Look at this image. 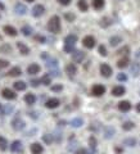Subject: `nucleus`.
Wrapping results in <instances>:
<instances>
[{
    "label": "nucleus",
    "instance_id": "1",
    "mask_svg": "<svg viewBox=\"0 0 140 154\" xmlns=\"http://www.w3.org/2000/svg\"><path fill=\"white\" fill-rule=\"evenodd\" d=\"M77 42V36L73 35V33H71V35L66 36L64 38V51L66 53H73L75 51V45Z\"/></svg>",
    "mask_w": 140,
    "mask_h": 154
},
{
    "label": "nucleus",
    "instance_id": "2",
    "mask_svg": "<svg viewBox=\"0 0 140 154\" xmlns=\"http://www.w3.org/2000/svg\"><path fill=\"white\" fill-rule=\"evenodd\" d=\"M48 30L51 33H58L61 31V18L58 16H53L48 22Z\"/></svg>",
    "mask_w": 140,
    "mask_h": 154
},
{
    "label": "nucleus",
    "instance_id": "3",
    "mask_svg": "<svg viewBox=\"0 0 140 154\" xmlns=\"http://www.w3.org/2000/svg\"><path fill=\"white\" fill-rule=\"evenodd\" d=\"M25 126H26L25 121H22V119L19 118L18 116L13 118V121H12V127L16 130V131H22V130L25 128Z\"/></svg>",
    "mask_w": 140,
    "mask_h": 154
},
{
    "label": "nucleus",
    "instance_id": "4",
    "mask_svg": "<svg viewBox=\"0 0 140 154\" xmlns=\"http://www.w3.org/2000/svg\"><path fill=\"white\" fill-rule=\"evenodd\" d=\"M100 73H102L103 77L108 79V77L112 76L113 71H112V68H110V66H108L107 63H102L100 64Z\"/></svg>",
    "mask_w": 140,
    "mask_h": 154
},
{
    "label": "nucleus",
    "instance_id": "5",
    "mask_svg": "<svg viewBox=\"0 0 140 154\" xmlns=\"http://www.w3.org/2000/svg\"><path fill=\"white\" fill-rule=\"evenodd\" d=\"M91 94L94 96H102L103 94H105V88L100 84H96L91 88Z\"/></svg>",
    "mask_w": 140,
    "mask_h": 154
},
{
    "label": "nucleus",
    "instance_id": "6",
    "mask_svg": "<svg viewBox=\"0 0 140 154\" xmlns=\"http://www.w3.org/2000/svg\"><path fill=\"white\" fill-rule=\"evenodd\" d=\"M84 58H85V53L81 50H75L72 53V60H73L75 63H81V62L84 60Z\"/></svg>",
    "mask_w": 140,
    "mask_h": 154
},
{
    "label": "nucleus",
    "instance_id": "7",
    "mask_svg": "<svg viewBox=\"0 0 140 154\" xmlns=\"http://www.w3.org/2000/svg\"><path fill=\"white\" fill-rule=\"evenodd\" d=\"M82 44L86 48V49H93V48L95 46V38L93 36H85L84 40H82Z\"/></svg>",
    "mask_w": 140,
    "mask_h": 154
},
{
    "label": "nucleus",
    "instance_id": "8",
    "mask_svg": "<svg viewBox=\"0 0 140 154\" xmlns=\"http://www.w3.org/2000/svg\"><path fill=\"white\" fill-rule=\"evenodd\" d=\"M59 99H57V98H50V99H48L46 100V103H45V107L46 108H49V109H54V108H58L59 107Z\"/></svg>",
    "mask_w": 140,
    "mask_h": 154
},
{
    "label": "nucleus",
    "instance_id": "9",
    "mask_svg": "<svg viewBox=\"0 0 140 154\" xmlns=\"http://www.w3.org/2000/svg\"><path fill=\"white\" fill-rule=\"evenodd\" d=\"M45 13V8L44 5H41V4H37L32 8V16L33 17H41L42 14Z\"/></svg>",
    "mask_w": 140,
    "mask_h": 154
},
{
    "label": "nucleus",
    "instance_id": "10",
    "mask_svg": "<svg viewBox=\"0 0 140 154\" xmlns=\"http://www.w3.org/2000/svg\"><path fill=\"white\" fill-rule=\"evenodd\" d=\"M2 95H3V98H5L8 100H13L17 98V94L14 93V91H12L11 89H3Z\"/></svg>",
    "mask_w": 140,
    "mask_h": 154
},
{
    "label": "nucleus",
    "instance_id": "11",
    "mask_svg": "<svg viewBox=\"0 0 140 154\" xmlns=\"http://www.w3.org/2000/svg\"><path fill=\"white\" fill-rule=\"evenodd\" d=\"M22 150H23L22 141L16 140V141L12 143V145H11V152H12V153H21Z\"/></svg>",
    "mask_w": 140,
    "mask_h": 154
},
{
    "label": "nucleus",
    "instance_id": "12",
    "mask_svg": "<svg viewBox=\"0 0 140 154\" xmlns=\"http://www.w3.org/2000/svg\"><path fill=\"white\" fill-rule=\"evenodd\" d=\"M30 150H31V153H32V154H42V152H44V148H42L41 144H39V143H33V144H31Z\"/></svg>",
    "mask_w": 140,
    "mask_h": 154
},
{
    "label": "nucleus",
    "instance_id": "13",
    "mask_svg": "<svg viewBox=\"0 0 140 154\" xmlns=\"http://www.w3.org/2000/svg\"><path fill=\"white\" fill-rule=\"evenodd\" d=\"M118 109L121 110V112H129L130 109H131V103L129 102V100H122V102L118 103Z\"/></svg>",
    "mask_w": 140,
    "mask_h": 154
},
{
    "label": "nucleus",
    "instance_id": "14",
    "mask_svg": "<svg viewBox=\"0 0 140 154\" xmlns=\"http://www.w3.org/2000/svg\"><path fill=\"white\" fill-rule=\"evenodd\" d=\"M125 93H126V89L121 85L114 86V88L112 89V95L113 96H122V95H125Z\"/></svg>",
    "mask_w": 140,
    "mask_h": 154
},
{
    "label": "nucleus",
    "instance_id": "15",
    "mask_svg": "<svg viewBox=\"0 0 140 154\" xmlns=\"http://www.w3.org/2000/svg\"><path fill=\"white\" fill-rule=\"evenodd\" d=\"M40 66H39L37 63H32V64H30L27 67V73L28 75H36V73H39L40 72Z\"/></svg>",
    "mask_w": 140,
    "mask_h": 154
},
{
    "label": "nucleus",
    "instance_id": "16",
    "mask_svg": "<svg viewBox=\"0 0 140 154\" xmlns=\"http://www.w3.org/2000/svg\"><path fill=\"white\" fill-rule=\"evenodd\" d=\"M14 12H16L18 16H23V14H26V12H27V7L22 3H18L16 8H14Z\"/></svg>",
    "mask_w": 140,
    "mask_h": 154
},
{
    "label": "nucleus",
    "instance_id": "17",
    "mask_svg": "<svg viewBox=\"0 0 140 154\" xmlns=\"http://www.w3.org/2000/svg\"><path fill=\"white\" fill-rule=\"evenodd\" d=\"M17 48H18V50L21 51V54H23V55H28V54H30V49H28V46H26L23 42L18 41L17 42Z\"/></svg>",
    "mask_w": 140,
    "mask_h": 154
},
{
    "label": "nucleus",
    "instance_id": "18",
    "mask_svg": "<svg viewBox=\"0 0 140 154\" xmlns=\"http://www.w3.org/2000/svg\"><path fill=\"white\" fill-rule=\"evenodd\" d=\"M96 144H98V141H96L95 136H90L89 137V146H90V154H94L95 150H96Z\"/></svg>",
    "mask_w": 140,
    "mask_h": 154
},
{
    "label": "nucleus",
    "instance_id": "19",
    "mask_svg": "<svg viewBox=\"0 0 140 154\" xmlns=\"http://www.w3.org/2000/svg\"><path fill=\"white\" fill-rule=\"evenodd\" d=\"M114 134H116V130L112 126H107L104 128V137L105 139H112Z\"/></svg>",
    "mask_w": 140,
    "mask_h": 154
},
{
    "label": "nucleus",
    "instance_id": "20",
    "mask_svg": "<svg viewBox=\"0 0 140 154\" xmlns=\"http://www.w3.org/2000/svg\"><path fill=\"white\" fill-rule=\"evenodd\" d=\"M25 102H26V104H28V105L35 104V103H36V96H35V94H32V93L26 94V95H25Z\"/></svg>",
    "mask_w": 140,
    "mask_h": 154
},
{
    "label": "nucleus",
    "instance_id": "21",
    "mask_svg": "<svg viewBox=\"0 0 140 154\" xmlns=\"http://www.w3.org/2000/svg\"><path fill=\"white\" fill-rule=\"evenodd\" d=\"M4 32H5L8 36H12V37H14V36L18 35L17 30H16L14 27H12V26H5V27H4Z\"/></svg>",
    "mask_w": 140,
    "mask_h": 154
},
{
    "label": "nucleus",
    "instance_id": "22",
    "mask_svg": "<svg viewBox=\"0 0 140 154\" xmlns=\"http://www.w3.org/2000/svg\"><path fill=\"white\" fill-rule=\"evenodd\" d=\"M66 72L68 73L70 76H75L77 73V67L73 64V63H70V64H67L66 67Z\"/></svg>",
    "mask_w": 140,
    "mask_h": 154
},
{
    "label": "nucleus",
    "instance_id": "23",
    "mask_svg": "<svg viewBox=\"0 0 140 154\" xmlns=\"http://www.w3.org/2000/svg\"><path fill=\"white\" fill-rule=\"evenodd\" d=\"M82 125H84V121H82V118H80V117H76L71 121V126L75 127V128H79V127L82 126Z\"/></svg>",
    "mask_w": 140,
    "mask_h": 154
},
{
    "label": "nucleus",
    "instance_id": "24",
    "mask_svg": "<svg viewBox=\"0 0 140 154\" xmlns=\"http://www.w3.org/2000/svg\"><path fill=\"white\" fill-rule=\"evenodd\" d=\"M130 63V60H129V57H123L121 58L118 62H117V67L118 68H125V67H127Z\"/></svg>",
    "mask_w": 140,
    "mask_h": 154
},
{
    "label": "nucleus",
    "instance_id": "25",
    "mask_svg": "<svg viewBox=\"0 0 140 154\" xmlns=\"http://www.w3.org/2000/svg\"><path fill=\"white\" fill-rule=\"evenodd\" d=\"M22 75V71L19 67H13V68L8 72V76H11V77H17V76H21Z\"/></svg>",
    "mask_w": 140,
    "mask_h": 154
},
{
    "label": "nucleus",
    "instance_id": "26",
    "mask_svg": "<svg viewBox=\"0 0 140 154\" xmlns=\"http://www.w3.org/2000/svg\"><path fill=\"white\" fill-rule=\"evenodd\" d=\"M120 42H122V38H121V36H112L109 38V44H110V46H117Z\"/></svg>",
    "mask_w": 140,
    "mask_h": 154
},
{
    "label": "nucleus",
    "instance_id": "27",
    "mask_svg": "<svg viewBox=\"0 0 140 154\" xmlns=\"http://www.w3.org/2000/svg\"><path fill=\"white\" fill-rule=\"evenodd\" d=\"M40 82L42 84V85H45V86H49L50 84H51V76L49 75V73H46V75H44L40 79Z\"/></svg>",
    "mask_w": 140,
    "mask_h": 154
},
{
    "label": "nucleus",
    "instance_id": "28",
    "mask_svg": "<svg viewBox=\"0 0 140 154\" xmlns=\"http://www.w3.org/2000/svg\"><path fill=\"white\" fill-rule=\"evenodd\" d=\"M26 88H27V84L23 82V81H17V82H14V89L18 90V91L26 90Z\"/></svg>",
    "mask_w": 140,
    "mask_h": 154
},
{
    "label": "nucleus",
    "instance_id": "29",
    "mask_svg": "<svg viewBox=\"0 0 140 154\" xmlns=\"http://www.w3.org/2000/svg\"><path fill=\"white\" fill-rule=\"evenodd\" d=\"M130 71H131V75H132L134 77H136V76L139 75V72H140V64H139V63H132Z\"/></svg>",
    "mask_w": 140,
    "mask_h": 154
},
{
    "label": "nucleus",
    "instance_id": "30",
    "mask_svg": "<svg viewBox=\"0 0 140 154\" xmlns=\"http://www.w3.org/2000/svg\"><path fill=\"white\" fill-rule=\"evenodd\" d=\"M42 141H44L46 145H50V144L54 141V136L50 134H45V135H42Z\"/></svg>",
    "mask_w": 140,
    "mask_h": 154
},
{
    "label": "nucleus",
    "instance_id": "31",
    "mask_svg": "<svg viewBox=\"0 0 140 154\" xmlns=\"http://www.w3.org/2000/svg\"><path fill=\"white\" fill-rule=\"evenodd\" d=\"M77 7H79V9L81 12H88V9H89V5H88V3H86L85 0H79Z\"/></svg>",
    "mask_w": 140,
    "mask_h": 154
},
{
    "label": "nucleus",
    "instance_id": "32",
    "mask_svg": "<svg viewBox=\"0 0 140 154\" xmlns=\"http://www.w3.org/2000/svg\"><path fill=\"white\" fill-rule=\"evenodd\" d=\"M123 145L130 146V148L135 146V145H136V139H134V137H127V139H125V140H123Z\"/></svg>",
    "mask_w": 140,
    "mask_h": 154
},
{
    "label": "nucleus",
    "instance_id": "33",
    "mask_svg": "<svg viewBox=\"0 0 140 154\" xmlns=\"http://www.w3.org/2000/svg\"><path fill=\"white\" fill-rule=\"evenodd\" d=\"M103 7H104V0H93L94 9H102Z\"/></svg>",
    "mask_w": 140,
    "mask_h": 154
},
{
    "label": "nucleus",
    "instance_id": "34",
    "mask_svg": "<svg viewBox=\"0 0 140 154\" xmlns=\"http://www.w3.org/2000/svg\"><path fill=\"white\" fill-rule=\"evenodd\" d=\"M7 148H8V141H7V139L5 137H3V136H0V150H7Z\"/></svg>",
    "mask_w": 140,
    "mask_h": 154
},
{
    "label": "nucleus",
    "instance_id": "35",
    "mask_svg": "<svg viewBox=\"0 0 140 154\" xmlns=\"http://www.w3.org/2000/svg\"><path fill=\"white\" fill-rule=\"evenodd\" d=\"M135 127V125H134V122H131V121H127V122H125L123 125H122V128L125 130V131H130V130H132Z\"/></svg>",
    "mask_w": 140,
    "mask_h": 154
},
{
    "label": "nucleus",
    "instance_id": "36",
    "mask_svg": "<svg viewBox=\"0 0 140 154\" xmlns=\"http://www.w3.org/2000/svg\"><path fill=\"white\" fill-rule=\"evenodd\" d=\"M21 32H22L25 36H30L31 33H32V28H31L30 26H23L22 30H21Z\"/></svg>",
    "mask_w": 140,
    "mask_h": 154
},
{
    "label": "nucleus",
    "instance_id": "37",
    "mask_svg": "<svg viewBox=\"0 0 140 154\" xmlns=\"http://www.w3.org/2000/svg\"><path fill=\"white\" fill-rule=\"evenodd\" d=\"M13 110V107L11 105H5V107H3V110H2V114L7 116V114H11V112Z\"/></svg>",
    "mask_w": 140,
    "mask_h": 154
},
{
    "label": "nucleus",
    "instance_id": "38",
    "mask_svg": "<svg viewBox=\"0 0 140 154\" xmlns=\"http://www.w3.org/2000/svg\"><path fill=\"white\" fill-rule=\"evenodd\" d=\"M50 90L54 91V93H61V91L63 90V86H62V85H53L50 88Z\"/></svg>",
    "mask_w": 140,
    "mask_h": 154
},
{
    "label": "nucleus",
    "instance_id": "39",
    "mask_svg": "<svg viewBox=\"0 0 140 154\" xmlns=\"http://www.w3.org/2000/svg\"><path fill=\"white\" fill-rule=\"evenodd\" d=\"M117 80L121 81V82H126L127 81V75L126 73H118L117 75Z\"/></svg>",
    "mask_w": 140,
    "mask_h": 154
},
{
    "label": "nucleus",
    "instance_id": "40",
    "mask_svg": "<svg viewBox=\"0 0 140 154\" xmlns=\"http://www.w3.org/2000/svg\"><path fill=\"white\" fill-rule=\"evenodd\" d=\"M99 54L102 55V57H105V55L108 54V53H107V48H105L104 45H100L99 46Z\"/></svg>",
    "mask_w": 140,
    "mask_h": 154
},
{
    "label": "nucleus",
    "instance_id": "41",
    "mask_svg": "<svg viewBox=\"0 0 140 154\" xmlns=\"http://www.w3.org/2000/svg\"><path fill=\"white\" fill-rule=\"evenodd\" d=\"M129 53H130V48H129V46H123L121 50H118L117 54H126V55H127Z\"/></svg>",
    "mask_w": 140,
    "mask_h": 154
},
{
    "label": "nucleus",
    "instance_id": "42",
    "mask_svg": "<svg viewBox=\"0 0 140 154\" xmlns=\"http://www.w3.org/2000/svg\"><path fill=\"white\" fill-rule=\"evenodd\" d=\"M75 154H90V153H89V150H86L85 148H80L75 152Z\"/></svg>",
    "mask_w": 140,
    "mask_h": 154
},
{
    "label": "nucleus",
    "instance_id": "43",
    "mask_svg": "<svg viewBox=\"0 0 140 154\" xmlns=\"http://www.w3.org/2000/svg\"><path fill=\"white\" fill-rule=\"evenodd\" d=\"M9 66V62L5 59H0V68H7Z\"/></svg>",
    "mask_w": 140,
    "mask_h": 154
},
{
    "label": "nucleus",
    "instance_id": "44",
    "mask_svg": "<svg viewBox=\"0 0 140 154\" xmlns=\"http://www.w3.org/2000/svg\"><path fill=\"white\" fill-rule=\"evenodd\" d=\"M35 40H37V41H40L41 44H45V41H46V38L44 37V36H40V35H36L35 36Z\"/></svg>",
    "mask_w": 140,
    "mask_h": 154
},
{
    "label": "nucleus",
    "instance_id": "45",
    "mask_svg": "<svg viewBox=\"0 0 140 154\" xmlns=\"http://www.w3.org/2000/svg\"><path fill=\"white\" fill-rule=\"evenodd\" d=\"M58 3H59L61 5H70L71 0H58Z\"/></svg>",
    "mask_w": 140,
    "mask_h": 154
},
{
    "label": "nucleus",
    "instance_id": "46",
    "mask_svg": "<svg viewBox=\"0 0 140 154\" xmlns=\"http://www.w3.org/2000/svg\"><path fill=\"white\" fill-rule=\"evenodd\" d=\"M40 80H31V85L33 86V88H37L39 85H40Z\"/></svg>",
    "mask_w": 140,
    "mask_h": 154
},
{
    "label": "nucleus",
    "instance_id": "47",
    "mask_svg": "<svg viewBox=\"0 0 140 154\" xmlns=\"http://www.w3.org/2000/svg\"><path fill=\"white\" fill-rule=\"evenodd\" d=\"M64 17L68 19V21H73V19H75V16H73V14H66Z\"/></svg>",
    "mask_w": 140,
    "mask_h": 154
},
{
    "label": "nucleus",
    "instance_id": "48",
    "mask_svg": "<svg viewBox=\"0 0 140 154\" xmlns=\"http://www.w3.org/2000/svg\"><path fill=\"white\" fill-rule=\"evenodd\" d=\"M114 152L118 153V154H121V153H122V149H121V148H114Z\"/></svg>",
    "mask_w": 140,
    "mask_h": 154
},
{
    "label": "nucleus",
    "instance_id": "49",
    "mask_svg": "<svg viewBox=\"0 0 140 154\" xmlns=\"http://www.w3.org/2000/svg\"><path fill=\"white\" fill-rule=\"evenodd\" d=\"M5 9V7H4V4L3 3H0V11H4Z\"/></svg>",
    "mask_w": 140,
    "mask_h": 154
},
{
    "label": "nucleus",
    "instance_id": "50",
    "mask_svg": "<svg viewBox=\"0 0 140 154\" xmlns=\"http://www.w3.org/2000/svg\"><path fill=\"white\" fill-rule=\"evenodd\" d=\"M136 112H139V113H140V103H138V104H136Z\"/></svg>",
    "mask_w": 140,
    "mask_h": 154
},
{
    "label": "nucleus",
    "instance_id": "51",
    "mask_svg": "<svg viewBox=\"0 0 140 154\" xmlns=\"http://www.w3.org/2000/svg\"><path fill=\"white\" fill-rule=\"evenodd\" d=\"M66 125V121H59V126H64Z\"/></svg>",
    "mask_w": 140,
    "mask_h": 154
},
{
    "label": "nucleus",
    "instance_id": "52",
    "mask_svg": "<svg viewBox=\"0 0 140 154\" xmlns=\"http://www.w3.org/2000/svg\"><path fill=\"white\" fill-rule=\"evenodd\" d=\"M2 110H3V105L0 104V114H2Z\"/></svg>",
    "mask_w": 140,
    "mask_h": 154
},
{
    "label": "nucleus",
    "instance_id": "53",
    "mask_svg": "<svg viewBox=\"0 0 140 154\" xmlns=\"http://www.w3.org/2000/svg\"><path fill=\"white\" fill-rule=\"evenodd\" d=\"M136 57H140V50H139V51H136Z\"/></svg>",
    "mask_w": 140,
    "mask_h": 154
},
{
    "label": "nucleus",
    "instance_id": "54",
    "mask_svg": "<svg viewBox=\"0 0 140 154\" xmlns=\"http://www.w3.org/2000/svg\"><path fill=\"white\" fill-rule=\"evenodd\" d=\"M26 2H30V3H32V2H35V0H26Z\"/></svg>",
    "mask_w": 140,
    "mask_h": 154
}]
</instances>
